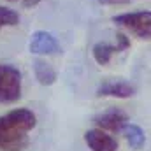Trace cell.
<instances>
[{
	"label": "cell",
	"mask_w": 151,
	"mask_h": 151,
	"mask_svg": "<svg viewBox=\"0 0 151 151\" xmlns=\"http://www.w3.org/2000/svg\"><path fill=\"white\" fill-rule=\"evenodd\" d=\"M37 118L28 109H14L0 116V150L19 151L28 144V134L35 128Z\"/></svg>",
	"instance_id": "obj_1"
},
{
	"label": "cell",
	"mask_w": 151,
	"mask_h": 151,
	"mask_svg": "<svg viewBox=\"0 0 151 151\" xmlns=\"http://www.w3.org/2000/svg\"><path fill=\"white\" fill-rule=\"evenodd\" d=\"M113 21L118 27L127 28V30H128L130 34H134L135 37L150 40V37H151V12L150 11L118 14V16L113 18Z\"/></svg>",
	"instance_id": "obj_2"
},
{
	"label": "cell",
	"mask_w": 151,
	"mask_h": 151,
	"mask_svg": "<svg viewBox=\"0 0 151 151\" xmlns=\"http://www.w3.org/2000/svg\"><path fill=\"white\" fill-rule=\"evenodd\" d=\"M21 99V72L12 65L0 63V104H12Z\"/></svg>",
	"instance_id": "obj_3"
},
{
	"label": "cell",
	"mask_w": 151,
	"mask_h": 151,
	"mask_svg": "<svg viewBox=\"0 0 151 151\" xmlns=\"http://www.w3.org/2000/svg\"><path fill=\"white\" fill-rule=\"evenodd\" d=\"M93 123L100 128V130H109V132H121V128L128 123V116L125 111L113 107L107 109L104 113L97 114L93 118Z\"/></svg>",
	"instance_id": "obj_4"
},
{
	"label": "cell",
	"mask_w": 151,
	"mask_h": 151,
	"mask_svg": "<svg viewBox=\"0 0 151 151\" xmlns=\"http://www.w3.org/2000/svg\"><path fill=\"white\" fill-rule=\"evenodd\" d=\"M30 53L32 55H55L60 51V44L58 40L53 37V34L46 32V30H37L32 34L30 37Z\"/></svg>",
	"instance_id": "obj_5"
},
{
	"label": "cell",
	"mask_w": 151,
	"mask_h": 151,
	"mask_svg": "<svg viewBox=\"0 0 151 151\" xmlns=\"http://www.w3.org/2000/svg\"><path fill=\"white\" fill-rule=\"evenodd\" d=\"M84 142L88 144V148L91 151H116L118 150V141L114 137H111V135H107L100 128L88 130L84 134Z\"/></svg>",
	"instance_id": "obj_6"
},
{
	"label": "cell",
	"mask_w": 151,
	"mask_h": 151,
	"mask_svg": "<svg viewBox=\"0 0 151 151\" xmlns=\"http://www.w3.org/2000/svg\"><path fill=\"white\" fill-rule=\"evenodd\" d=\"M135 95V88L127 81H104L97 88V97H113V99H130Z\"/></svg>",
	"instance_id": "obj_7"
},
{
	"label": "cell",
	"mask_w": 151,
	"mask_h": 151,
	"mask_svg": "<svg viewBox=\"0 0 151 151\" xmlns=\"http://www.w3.org/2000/svg\"><path fill=\"white\" fill-rule=\"evenodd\" d=\"M34 74H35V79L42 86H51L56 83V70L44 60H35L34 62Z\"/></svg>",
	"instance_id": "obj_8"
},
{
	"label": "cell",
	"mask_w": 151,
	"mask_h": 151,
	"mask_svg": "<svg viewBox=\"0 0 151 151\" xmlns=\"http://www.w3.org/2000/svg\"><path fill=\"white\" fill-rule=\"evenodd\" d=\"M121 132L125 134V137H127V141H128V144H130L132 150H141L146 144V134H144V130L139 125L127 123L121 128Z\"/></svg>",
	"instance_id": "obj_9"
},
{
	"label": "cell",
	"mask_w": 151,
	"mask_h": 151,
	"mask_svg": "<svg viewBox=\"0 0 151 151\" xmlns=\"http://www.w3.org/2000/svg\"><path fill=\"white\" fill-rule=\"evenodd\" d=\"M116 53H119L116 44H109V42H97L91 49V55L99 65H107Z\"/></svg>",
	"instance_id": "obj_10"
},
{
	"label": "cell",
	"mask_w": 151,
	"mask_h": 151,
	"mask_svg": "<svg viewBox=\"0 0 151 151\" xmlns=\"http://www.w3.org/2000/svg\"><path fill=\"white\" fill-rule=\"evenodd\" d=\"M19 23V14L9 7L0 5V30L4 27H16Z\"/></svg>",
	"instance_id": "obj_11"
},
{
	"label": "cell",
	"mask_w": 151,
	"mask_h": 151,
	"mask_svg": "<svg viewBox=\"0 0 151 151\" xmlns=\"http://www.w3.org/2000/svg\"><path fill=\"white\" fill-rule=\"evenodd\" d=\"M116 47H118L119 53L125 51V49H128V47H130V39L127 37L125 34L118 32V34H116Z\"/></svg>",
	"instance_id": "obj_12"
},
{
	"label": "cell",
	"mask_w": 151,
	"mask_h": 151,
	"mask_svg": "<svg viewBox=\"0 0 151 151\" xmlns=\"http://www.w3.org/2000/svg\"><path fill=\"white\" fill-rule=\"evenodd\" d=\"M97 2L99 4H104V5H127L132 0H97Z\"/></svg>",
	"instance_id": "obj_13"
},
{
	"label": "cell",
	"mask_w": 151,
	"mask_h": 151,
	"mask_svg": "<svg viewBox=\"0 0 151 151\" xmlns=\"http://www.w3.org/2000/svg\"><path fill=\"white\" fill-rule=\"evenodd\" d=\"M39 2H40V0H23V7H27V9H28V7H35Z\"/></svg>",
	"instance_id": "obj_14"
},
{
	"label": "cell",
	"mask_w": 151,
	"mask_h": 151,
	"mask_svg": "<svg viewBox=\"0 0 151 151\" xmlns=\"http://www.w3.org/2000/svg\"><path fill=\"white\" fill-rule=\"evenodd\" d=\"M9 2H16V0H9Z\"/></svg>",
	"instance_id": "obj_15"
}]
</instances>
